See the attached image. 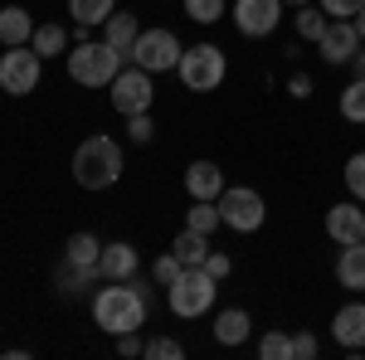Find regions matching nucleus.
Instances as JSON below:
<instances>
[{"label": "nucleus", "mask_w": 365, "mask_h": 360, "mask_svg": "<svg viewBox=\"0 0 365 360\" xmlns=\"http://www.w3.org/2000/svg\"><path fill=\"white\" fill-rule=\"evenodd\" d=\"M146 312H151V287L137 282V277L108 282V287L93 292V322H98L108 336L141 331V326H146Z\"/></svg>", "instance_id": "nucleus-1"}, {"label": "nucleus", "mask_w": 365, "mask_h": 360, "mask_svg": "<svg viewBox=\"0 0 365 360\" xmlns=\"http://www.w3.org/2000/svg\"><path fill=\"white\" fill-rule=\"evenodd\" d=\"M122 141H113L108 132H93L88 141H78V151H73V180L83 185V190H113L117 180H122Z\"/></svg>", "instance_id": "nucleus-2"}, {"label": "nucleus", "mask_w": 365, "mask_h": 360, "mask_svg": "<svg viewBox=\"0 0 365 360\" xmlns=\"http://www.w3.org/2000/svg\"><path fill=\"white\" fill-rule=\"evenodd\" d=\"M63 58H68V78L78 88H108L122 73V63H127L108 39H83V44H73Z\"/></svg>", "instance_id": "nucleus-3"}, {"label": "nucleus", "mask_w": 365, "mask_h": 360, "mask_svg": "<svg viewBox=\"0 0 365 360\" xmlns=\"http://www.w3.org/2000/svg\"><path fill=\"white\" fill-rule=\"evenodd\" d=\"M215 297H220V277H210L205 268H180V277L166 287L170 317H180V322L205 317V312L215 307Z\"/></svg>", "instance_id": "nucleus-4"}, {"label": "nucleus", "mask_w": 365, "mask_h": 360, "mask_svg": "<svg viewBox=\"0 0 365 360\" xmlns=\"http://www.w3.org/2000/svg\"><path fill=\"white\" fill-rule=\"evenodd\" d=\"M175 73H180V83L190 88V93H215L229 73V58L220 44H190L180 54V63H175Z\"/></svg>", "instance_id": "nucleus-5"}, {"label": "nucleus", "mask_w": 365, "mask_h": 360, "mask_svg": "<svg viewBox=\"0 0 365 360\" xmlns=\"http://www.w3.org/2000/svg\"><path fill=\"white\" fill-rule=\"evenodd\" d=\"M220 220L234 234H253V229H263V220H268V205L249 185H225V195H220Z\"/></svg>", "instance_id": "nucleus-6"}, {"label": "nucleus", "mask_w": 365, "mask_h": 360, "mask_svg": "<svg viewBox=\"0 0 365 360\" xmlns=\"http://www.w3.org/2000/svg\"><path fill=\"white\" fill-rule=\"evenodd\" d=\"M39 73H44V58L34 54V44H15L0 54V88L10 98H29L39 88Z\"/></svg>", "instance_id": "nucleus-7"}, {"label": "nucleus", "mask_w": 365, "mask_h": 360, "mask_svg": "<svg viewBox=\"0 0 365 360\" xmlns=\"http://www.w3.org/2000/svg\"><path fill=\"white\" fill-rule=\"evenodd\" d=\"M185 54V44L170 34V29H141L137 44H132V63L146 68V73H170Z\"/></svg>", "instance_id": "nucleus-8"}, {"label": "nucleus", "mask_w": 365, "mask_h": 360, "mask_svg": "<svg viewBox=\"0 0 365 360\" xmlns=\"http://www.w3.org/2000/svg\"><path fill=\"white\" fill-rule=\"evenodd\" d=\"M113 108L122 112V117H132V112H151V103H156V88H151V73L146 68H137V63H122V73H117L113 83Z\"/></svg>", "instance_id": "nucleus-9"}, {"label": "nucleus", "mask_w": 365, "mask_h": 360, "mask_svg": "<svg viewBox=\"0 0 365 360\" xmlns=\"http://www.w3.org/2000/svg\"><path fill=\"white\" fill-rule=\"evenodd\" d=\"M234 29L244 39H268L282 25V0H234Z\"/></svg>", "instance_id": "nucleus-10"}, {"label": "nucleus", "mask_w": 365, "mask_h": 360, "mask_svg": "<svg viewBox=\"0 0 365 360\" xmlns=\"http://www.w3.org/2000/svg\"><path fill=\"white\" fill-rule=\"evenodd\" d=\"M327 239H331L336 249L361 244V239H365V205H361V200H341V205L327 210Z\"/></svg>", "instance_id": "nucleus-11"}, {"label": "nucleus", "mask_w": 365, "mask_h": 360, "mask_svg": "<svg viewBox=\"0 0 365 360\" xmlns=\"http://www.w3.org/2000/svg\"><path fill=\"white\" fill-rule=\"evenodd\" d=\"M137 268H141V253L127 239L103 244V253H98V277L103 282H127V277H137Z\"/></svg>", "instance_id": "nucleus-12"}, {"label": "nucleus", "mask_w": 365, "mask_h": 360, "mask_svg": "<svg viewBox=\"0 0 365 360\" xmlns=\"http://www.w3.org/2000/svg\"><path fill=\"white\" fill-rule=\"evenodd\" d=\"M361 44H365V39L356 34V25H351V20H331V25H327V34L317 39V54L327 58V63H351V54H356Z\"/></svg>", "instance_id": "nucleus-13"}, {"label": "nucleus", "mask_w": 365, "mask_h": 360, "mask_svg": "<svg viewBox=\"0 0 365 360\" xmlns=\"http://www.w3.org/2000/svg\"><path fill=\"white\" fill-rule=\"evenodd\" d=\"M331 341L341 351H365V302H346L331 317Z\"/></svg>", "instance_id": "nucleus-14"}, {"label": "nucleus", "mask_w": 365, "mask_h": 360, "mask_svg": "<svg viewBox=\"0 0 365 360\" xmlns=\"http://www.w3.org/2000/svg\"><path fill=\"white\" fill-rule=\"evenodd\" d=\"M225 185L229 180L215 161H190V166H185V195H190V200H220Z\"/></svg>", "instance_id": "nucleus-15"}, {"label": "nucleus", "mask_w": 365, "mask_h": 360, "mask_svg": "<svg viewBox=\"0 0 365 360\" xmlns=\"http://www.w3.org/2000/svg\"><path fill=\"white\" fill-rule=\"evenodd\" d=\"M137 34H141V20L132 15V10H113L108 25H103V39H108L127 63H132V44H137Z\"/></svg>", "instance_id": "nucleus-16"}, {"label": "nucleus", "mask_w": 365, "mask_h": 360, "mask_svg": "<svg viewBox=\"0 0 365 360\" xmlns=\"http://www.w3.org/2000/svg\"><path fill=\"white\" fill-rule=\"evenodd\" d=\"M215 341L220 346H244L249 341V331H253V317L244 312V307H225V312H215Z\"/></svg>", "instance_id": "nucleus-17"}, {"label": "nucleus", "mask_w": 365, "mask_h": 360, "mask_svg": "<svg viewBox=\"0 0 365 360\" xmlns=\"http://www.w3.org/2000/svg\"><path fill=\"white\" fill-rule=\"evenodd\" d=\"M336 282L346 292H365V239L336 253Z\"/></svg>", "instance_id": "nucleus-18"}, {"label": "nucleus", "mask_w": 365, "mask_h": 360, "mask_svg": "<svg viewBox=\"0 0 365 360\" xmlns=\"http://www.w3.org/2000/svg\"><path fill=\"white\" fill-rule=\"evenodd\" d=\"M29 39H34V15L25 5H5L0 10V44L15 49V44H29Z\"/></svg>", "instance_id": "nucleus-19"}, {"label": "nucleus", "mask_w": 365, "mask_h": 360, "mask_svg": "<svg viewBox=\"0 0 365 360\" xmlns=\"http://www.w3.org/2000/svg\"><path fill=\"white\" fill-rule=\"evenodd\" d=\"M170 253H175L185 268H205V258H210V234L180 229V234H175V244H170Z\"/></svg>", "instance_id": "nucleus-20"}, {"label": "nucleus", "mask_w": 365, "mask_h": 360, "mask_svg": "<svg viewBox=\"0 0 365 360\" xmlns=\"http://www.w3.org/2000/svg\"><path fill=\"white\" fill-rule=\"evenodd\" d=\"M68 39H73V34L58 25V20H49V25H34V39H29V44H34L39 58H54V54H68V49H73Z\"/></svg>", "instance_id": "nucleus-21"}, {"label": "nucleus", "mask_w": 365, "mask_h": 360, "mask_svg": "<svg viewBox=\"0 0 365 360\" xmlns=\"http://www.w3.org/2000/svg\"><path fill=\"white\" fill-rule=\"evenodd\" d=\"M93 277H98V268H83V263H58L54 268V287L63 292V297H78V292H88L93 287Z\"/></svg>", "instance_id": "nucleus-22"}, {"label": "nucleus", "mask_w": 365, "mask_h": 360, "mask_svg": "<svg viewBox=\"0 0 365 360\" xmlns=\"http://www.w3.org/2000/svg\"><path fill=\"white\" fill-rule=\"evenodd\" d=\"M98 253H103V239H98L93 229L68 234V244H63V258H68V263H83V268H98Z\"/></svg>", "instance_id": "nucleus-23"}, {"label": "nucleus", "mask_w": 365, "mask_h": 360, "mask_svg": "<svg viewBox=\"0 0 365 360\" xmlns=\"http://www.w3.org/2000/svg\"><path fill=\"white\" fill-rule=\"evenodd\" d=\"M292 25H297V39H307V44H317V39L327 34V25H331V15H327L322 5H302V10L292 15Z\"/></svg>", "instance_id": "nucleus-24"}, {"label": "nucleus", "mask_w": 365, "mask_h": 360, "mask_svg": "<svg viewBox=\"0 0 365 360\" xmlns=\"http://www.w3.org/2000/svg\"><path fill=\"white\" fill-rule=\"evenodd\" d=\"M117 10V0H68V15H73V25H108V15Z\"/></svg>", "instance_id": "nucleus-25"}, {"label": "nucleus", "mask_w": 365, "mask_h": 360, "mask_svg": "<svg viewBox=\"0 0 365 360\" xmlns=\"http://www.w3.org/2000/svg\"><path fill=\"white\" fill-rule=\"evenodd\" d=\"M220 200H195L190 210H185V229H195V234H215L220 229Z\"/></svg>", "instance_id": "nucleus-26"}, {"label": "nucleus", "mask_w": 365, "mask_h": 360, "mask_svg": "<svg viewBox=\"0 0 365 360\" xmlns=\"http://www.w3.org/2000/svg\"><path fill=\"white\" fill-rule=\"evenodd\" d=\"M180 5H185V15H190L195 25H220V20L229 15L225 0H180Z\"/></svg>", "instance_id": "nucleus-27"}, {"label": "nucleus", "mask_w": 365, "mask_h": 360, "mask_svg": "<svg viewBox=\"0 0 365 360\" xmlns=\"http://www.w3.org/2000/svg\"><path fill=\"white\" fill-rule=\"evenodd\" d=\"M341 117L346 122H365V78H351L341 93Z\"/></svg>", "instance_id": "nucleus-28"}, {"label": "nucleus", "mask_w": 365, "mask_h": 360, "mask_svg": "<svg viewBox=\"0 0 365 360\" xmlns=\"http://www.w3.org/2000/svg\"><path fill=\"white\" fill-rule=\"evenodd\" d=\"M258 356L263 360H292V336L287 331H263L258 336Z\"/></svg>", "instance_id": "nucleus-29"}, {"label": "nucleus", "mask_w": 365, "mask_h": 360, "mask_svg": "<svg viewBox=\"0 0 365 360\" xmlns=\"http://www.w3.org/2000/svg\"><path fill=\"white\" fill-rule=\"evenodd\" d=\"M341 180H346V190H351V200H361V205H365V151H356V156L346 161V170H341Z\"/></svg>", "instance_id": "nucleus-30"}, {"label": "nucleus", "mask_w": 365, "mask_h": 360, "mask_svg": "<svg viewBox=\"0 0 365 360\" xmlns=\"http://www.w3.org/2000/svg\"><path fill=\"white\" fill-rule=\"evenodd\" d=\"M151 137H156L151 112H132V117H127V141H132V146H151Z\"/></svg>", "instance_id": "nucleus-31"}, {"label": "nucleus", "mask_w": 365, "mask_h": 360, "mask_svg": "<svg viewBox=\"0 0 365 360\" xmlns=\"http://www.w3.org/2000/svg\"><path fill=\"white\" fill-rule=\"evenodd\" d=\"M180 356H185V346L175 336H151L146 341V360H180Z\"/></svg>", "instance_id": "nucleus-32"}, {"label": "nucleus", "mask_w": 365, "mask_h": 360, "mask_svg": "<svg viewBox=\"0 0 365 360\" xmlns=\"http://www.w3.org/2000/svg\"><path fill=\"white\" fill-rule=\"evenodd\" d=\"M180 268H185V263H180L175 253H161V258L151 263V277H156V287H170V282L180 277Z\"/></svg>", "instance_id": "nucleus-33"}, {"label": "nucleus", "mask_w": 365, "mask_h": 360, "mask_svg": "<svg viewBox=\"0 0 365 360\" xmlns=\"http://www.w3.org/2000/svg\"><path fill=\"white\" fill-rule=\"evenodd\" d=\"M317 5H322L331 20H356V15L365 10V0H317Z\"/></svg>", "instance_id": "nucleus-34"}, {"label": "nucleus", "mask_w": 365, "mask_h": 360, "mask_svg": "<svg viewBox=\"0 0 365 360\" xmlns=\"http://www.w3.org/2000/svg\"><path fill=\"white\" fill-rule=\"evenodd\" d=\"M322 356V341L312 331H292V360H317Z\"/></svg>", "instance_id": "nucleus-35"}, {"label": "nucleus", "mask_w": 365, "mask_h": 360, "mask_svg": "<svg viewBox=\"0 0 365 360\" xmlns=\"http://www.w3.org/2000/svg\"><path fill=\"white\" fill-rule=\"evenodd\" d=\"M205 273H210V277H220V282H225V277L234 273V258H229V253H220V249H210V258H205Z\"/></svg>", "instance_id": "nucleus-36"}, {"label": "nucleus", "mask_w": 365, "mask_h": 360, "mask_svg": "<svg viewBox=\"0 0 365 360\" xmlns=\"http://www.w3.org/2000/svg\"><path fill=\"white\" fill-rule=\"evenodd\" d=\"M117 356H127V360L146 356V341H141V331H122V336H117Z\"/></svg>", "instance_id": "nucleus-37"}, {"label": "nucleus", "mask_w": 365, "mask_h": 360, "mask_svg": "<svg viewBox=\"0 0 365 360\" xmlns=\"http://www.w3.org/2000/svg\"><path fill=\"white\" fill-rule=\"evenodd\" d=\"M287 93H292L297 103H302V98H312V78H307V73H292V78H287Z\"/></svg>", "instance_id": "nucleus-38"}, {"label": "nucleus", "mask_w": 365, "mask_h": 360, "mask_svg": "<svg viewBox=\"0 0 365 360\" xmlns=\"http://www.w3.org/2000/svg\"><path fill=\"white\" fill-rule=\"evenodd\" d=\"M346 68H351L356 78H365V44H361V49H356V54H351V63H346Z\"/></svg>", "instance_id": "nucleus-39"}, {"label": "nucleus", "mask_w": 365, "mask_h": 360, "mask_svg": "<svg viewBox=\"0 0 365 360\" xmlns=\"http://www.w3.org/2000/svg\"><path fill=\"white\" fill-rule=\"evenodd\" d=\"M351 25H356V34H361V39H365V10H361V15H356V20H351Z\"/></svg>", "instance_id": "nucleus-40"}, {"label": "nucleus", "mask_w": 365, "mask_h": 360, "mask_svg": "<svg viewBox=\"0 0 365 360\" xmlns=\"http://www.w3.org/2000/svg\"><path fill=\"white\" fill-rule=\"evenodd\" d=\"M282 5H292V10H302V5H312V0H282Z\"/></svg>", "instance_id": "nucleus-41"}]
</instances>
